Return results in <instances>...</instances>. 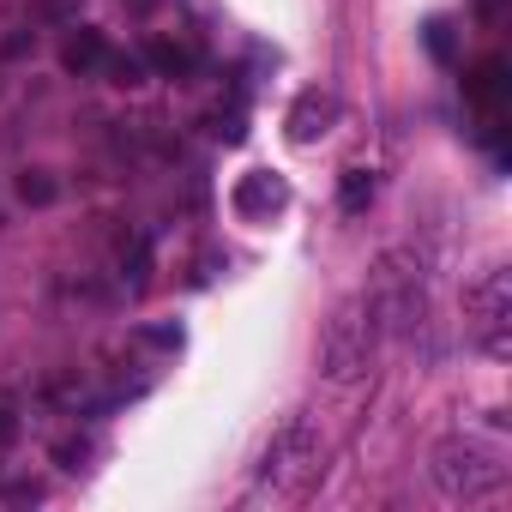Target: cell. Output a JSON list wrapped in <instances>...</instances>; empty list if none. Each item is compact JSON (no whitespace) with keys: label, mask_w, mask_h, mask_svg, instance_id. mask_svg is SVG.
<instances>
[{"label":"cell","mask_w":512,"mask_h":512,"mask_svg":"<svg viewBox=\"0 0 512 512\" xmlns=\"http://www.w3.org/2000/svg\"><path fill=\"white\" fill-rule=\"evenodd\" d=\"M386 350V308L374 296V284H362L356 296H344L326 320V338H320V374L332 386H356L368 380V368L380 362Z\"/></svg>","instance_id":"1"},{"label":"cell","mask_w":512,"mask_h":512,"mask_svg":"<svg viewBox=\"0 0 512 512\" xmlns=\"http://www.w3.org/2000/svg\"><path fill=\"white\" fill-rule=\"evenodd\" d=\"M428 482L440 500L452 506H476V500H494L506 488V452L482 434H446L434 452H428Z\"/></svg>","instance_id":"2"},{"label":"cell","mask_w":512,"mask_h":512,"mask_svg":"<svg viewBox=\"0 0 512 512\" xmlns=\"http://www.w3.org/2000/svg\"><path fill=\"white\" fill-rule=\"evenodd\" d=\"M320 458H326V440H320L314 416H290L272 434V446L260 452V470H253V500H296V494H308L320 482V470H326Z\"/></svg>","instance_id":"3"},{"label":"cell","mask_w":512,"mask_h":512,"mask_svg":"<svg viewBox=\"0 0 512 512\" xmlns=\"http://www.w3.org/2000/svg\"><path fill=\"white\" fill-rule=\"evenodd\" d=\"M374 296L386 308V332H416L422 314H428V290H422V260L410 247H392L374 260Z\"/></svg>","instance_id":"4"},{"label":"cell","mask_w":512,"mask_h":512,"mask_svg":"<svg viewBox=\"0 0 512 512\" xmlns=\"http://www.w3.org/2000/svg\"><path fill=\"white\" fill-rule=\"evenodd\" d=\"M464 326H470V344L488 356V362H506L512 356V272H488V278H476L470 284V296H464Z\"/></svg>","instance_id":"5"},{"label":"cell","mask_w":512,"mask_h":512,"mask_svg":"<svg viewBox=\"0 0 512 512\" xmlns=\"http://www.w3.org/2000/svg\"><path fill=\"white\" fill-rule=\"evenodd\" d=\"M338 91H320V85H308L296 103H290V115H284V127H290V139L296 145H314V139H326L332 127H338Z\"/></svg>","instance_id":"6"},{"label":"cell","mask_w":512,"mask_h":512,"mask_svg":"<svg viewBox=\"0 0 512 512\" xmlns=\"http://www.w3.org/2000/svg\"><path fill=\"white\" fill-rule=\"evenodd\" d=\"M290 205V187H284V175H272V169H253V175H241L235 181V211L241 217H278Z\"/></svg>","instance_id":"7"},{"label":"cell","mask_w":512,"mask_h":512,"mask_svg":"<svg viewBox=\"0 0 512 512\" xmlns=\"http://www.w3.org/2000/svg\"><path fill=\"white\" fill-rule=\"evenodd\" d=\"M374 193H380L374 169H344V181H338V205H344V217H362V211L374 205Z\"/></svg>","instance_id":"8"},{"label":"cell","mask_w":512,"mask_h":512,"mask_svg":"<svg viewBox=\"0 0 512 512\" xmlns=\"http://www.w3.org/2000/svg\"><path fill=\"white\" fill-rule=\"evenodd\" d=\"M61 61H67L73 73H91V67H103V61H109V49H103V37H97V31H79V37L61 49Z\"/></svg>","instance_id":"9"},{"label":"cell","mask_w":512,"mask_h":512,"mask_svg":"<svg viewBox=\"0 0 512 512\" xmlns=\"http://www.w3.org/2000/svg\"><path fill=\"white\" fill-rule=\"evenodd\" d=\"M19 193H25V205H49V199H55V181H43V175H25V181H19Z\"/></svg>","instance_id":"10"},{"label":"cell","mask_w":512,"mask_h":512,"mask_svg":"<svg viewBox=\"0 0 512 512\" xmlns=\"http://www.w3.org/2000/svg\"><path fill=\"white\" fill-rule=\"evenodd\" d=\"M151 61H157L163 73H181V67H187V55H181V49H169V43H151Z\"/></svg>","instance_id":"11"},{"label":"cell","mask_w":512,"mask_h":512,"mask_svg":"<svg viewBox=\"0 0 512 512\" xmlns=\"http://www.w3.org/2000/svg\"><path fill=\"white\" fill-rule=\"evenodd\" d=\"M13 434H19V422H13V416H7V410H0V446H7V440H13Z\"/></svg>","instance_id":"12"}]
</instances>
